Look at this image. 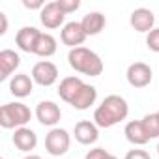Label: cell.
<instances>
[{"label":"cell","instance_id":"1","mask_svg":"<svg viewBox=\"0 0 159 159\" xmlns=\"http://www.w3.org/2000/svg\"><path fill=\"white\" fill-rule=\"evenodd\" d=\"M129 114V105L127 101L122 98V96H116V94H111L107 96L101 105L94 111V124L98 127H112L116 124H120L122 120H125Z\"/></svg>","mask_w":159,"mask_h":159},{"label":"cell","instance_id":"2","mask_svg":"<svg viewBox=\"0 0 159 159\" xmlns=\"http://www.w3.org/2000/svg\"><path fill=\"white\" fill-rule=\"evenodd\" d=\"M67 62L75 71L83 73V75H88V77H99L103 73V67H105L99 54L86 49V47L71 49L69 54H67Z\"/></svg>","mask_w":159,"mask_h":159},{"label":"cell","instance_id":"3","mask_svg":"<svg viewBox=\"0 0 159 159\" xmlns=\"http://www.w3.org/2000/svg\"><path fill=\"white\" fill-rule=\"evenodd\" d=\"M32 120V111L25 103H6L0 107V125L4 129L25 127Z\"/></svg>","mask_w":159,"mask_h":159},{"label":"cell","instance_id":"4","mask_svg":"<svg viewBox=\"0 0 159 159\" xmlns=\"http://www.w3.org/2000/svg\"><path fill=\"white\" fill-rule=\"evenodd\" d=\"M69 144H71V137L62 127H52L45 137V150H47V153H51L54 157L64 155L69 150Z\"/></svg>","mask_w":159,"mask_h":159},{"label":"cell","instance_id":"5","mask_svg":"<svg viewBox=\"0 0 159 159\" xmlns=\"http://www.w3.org/2000/svg\"><path fill=\"white\" fill-rule=\"evenodd\" d=\"M58 79V67L56 64L49 62V60H41L38 64H34L32 67V81L39 86H52Z\"/></svg>","mask_w":159,"mask_h":159},{"label":"cell","instance_id":"6","mask_svg":"<svg viewBox=\"0 0 159 159\" xmlns=\"http://www.w3.org/2000/svg\"><path fill=\"white\" fill-rule=\"evenodd\" d=\"M125 77H127V83L133 86V88H146L150 83H152V77H153V71L148 64L144 62H135L127 67L125 71Z\"/></svg>","mask_w":159,"mask_h":159},{"label":"cell","instance_id":"7","mask_svg":"<svg viewBox=\"0 0 159 159\" xmlns=\"http://www.w3.org/2000/svg\"><path fill=\"white\" fill-rule=\"evenodd\" d=\"M36 118L41 125L54 127L62 118V111L54 101H39L36 107Z\"/></svg>","mask_w":159,"mask_h":159},{"label":"cell","instance_id":"8","mask_svg":"<svg viewBox=\"0 0 159 159\" xmlns=\"http://www.w3.org/2000/svg\"><path fill=\"white\" fill-rule=\"evenodd\" d=\"M86 32L83 30V25L81 23H77V21H71L67 25H64L62 32H60V39L64 45L71 47V49H77V47H81L86 39Z\"/></svg>","mask_w":159,"mask_h":159},{"label":"cell","instance_id":"9","mask_svg":"<svg viewBox=\"0 0 159 159\" xmlns=\"http://www.w3.org/2000/svg\"><path fill=\"white\" fill-rule=\"evenodd\" d=\"M64 19H66V13L60 10L58 2L54 0V2H49L45 4V8L39 11V21L45 28L49 30H54V28H60L64 25Z\"/></svg>","mask_w":159,"mask_h":159},{"label":"cell","instance_id":"10","mask_svg":"<svg viewBox=\"0 0 159 159\" xmlns=\"http://www.w3.org/2000/svg\"><path fill=\"white\" fill-rule=\"evenodd\" d=\"M129 23H131V26H133L137 32L150 34V32L153 30L155 17H153L152 10H148V8H137V10H133V11H131Z\"/></svg>","mask_w":159,"mask_h":159},{"label":"cell","instance_id":"11","mask_svg":"<svg viewBox=\"0 0 159 159\" xmlns=\"http://www.w3.org/2000/svg\"><path fill=\"white\" fill-rule=\"evenodd\" d=\"M73 135H75L77 142H81L84 146H90V144H94L99 139V127L94 122H90V120H81L75 125Z\"/></svg>","mask_w":159,"mask_h":159},{"label":"cell","instance_id":"12","mask_svg":"<svg viewBox=\"0 0 159 159\" xmlns=\"http://www.w3.org/2000/svg\"><path fill=\"white\" fill-rule=\"evenodd\" d=\"M86 83H83V79L79 77H66L60 81V86H58V96L62 101H66L67 105H71V101L77 98V94L83 90Z\"/></svg>","mask_w":159,"mask_h":159},{"label":"cell","instance_id":"13","mask_svg":"<svg viewBox=\"0 0 159 159\" xmlns=\"http://www.w3.org/2000/svg\"><path fill=\"white\" fill-rule=\"evenodd\" d=\"M39 30L36 26H23L17 36H15V43L21 51L25 52H32L34 54V49H36V43H38V38H39Z\"/></svg>","mask_w":159,"mask_h":159},{"label":"cell","instance_id":"14","mask_svg":"<svg viewBox=\"0 0 159 159\" xmlns=\"http://www.w3.org/2000/svg\"><path fill=\"white\" fill-rule=\"evenodd\" d=\"M13 144H15L17 150L28 153V152H32L38 146V135L30 127H19L13 133Z\"/></svg>","mask_w":159,"mask_h":159},{"label":"cell","instance_id":"15","mask_svg":"<svg viewBox=\"0 0 159 159\" xmlns=\"http://www.w3.org/2000/svg\"><path fill=\"white\" fill-rule=\"evenodd\" d=\"M19 66H21V56L15 51L11 49L0 51V81H6Z\"/></svg>","mask_w":159,"mask_h":159},{"label":"cell","instance_id":"16","mask_svg":"<svg viewBox=\"0 0 159 159\" xmlns=\"http://www.w3.org/2000/svg\"><path fill=\"white\" fill-rule=\"evenodd\" d=\"M34 90V81L32 77H28L26 73H17L11 77L10 81V92L15 96V98H26L30 96Z\"/></svg>","mask_w":159,"mask_h":159},{"label":"cell","instance_id":"17","mask_svg":"<svg viewBox=\"0 0 159 159\" xmlns=\"http://www.w3.org/2000/svg\"><path fill=\"white\" fill-rule=\"evenodd\" d=\"M124 135H125V139H127L131 144H135V146H142V144L150 142V139H148V135H146L144 125H142L140 120H131V122H127V124H125V129H124Z\"/></svg>","mask_w":159,"mask_h":159},{"label":"cell","instance_id":"18","mask_svg":"<svg viewBox=\"0 0 159 159\" xmlns=\"http://www.w3.org/2000/svg\"><path fill=\"white\" fill-rule=\"evenodd\" d=\"M81 25H83V30L86 32V36H98V34L105 28L107 19H105V15L99 13V11H90V13H86V15L83 17Z\"/></svg>","mask_w":159,"mask_h":159},{"label":"cell","instance_id":"19","mask_svg":"<svg viewBox=\"0 0 159 159\" xmlns=\"http://www.w3.org/2000/svg\"><path fill=\"white\" fill-rule=\"evenodd\" d=\"M96 99H98V90H96V86L84 84L83 90L77 94V98L71 101V107L77 109V111H86V109H90V107L96 103Z\"/></svg>","mask_w":159,"mask_h":159},{"label":"cell","instance_id":"20","mask_svg":"<svg viewBox=\"0 0 159 159\" xmlns=\"http://www.w3.org/2000/svg\"><path fill=\"white\" fill-rule=\"evenodd\" d=\"M56 39L51 36V34H45L41 32L39 38H38V43H36V49H34V54L41 56V58H49L56 52Z\"/></svg>","mask_w":159,"mask_h":159},{"label":"cell","instance_id":"21","mask_svg":"<svg viewBox=\"0 0 159 159\" xmlns=\"http://www.w3.org/2000/svg\"><path fill=\"white\" fill-rule=\"evenodd\" d=\"M140 122H142L144 131H146V135H148L150 140L159 137V116H157V112H153V114H146Z\"/></svg>","mask_w":159,"mask_h":159},{"label":"cell","instance_id":"22","mask_svg":"<svg viewBox=\"0 0 159 159\" xmlns=\"http://www.w3.org/2000/svg\"><path fill=\"white\" fill-rule=\"evenodd\" d=\"M58 2V6H60V10L67 15V13H73V11H77L79 8H81V2L79 0H56Z\"/></svg>","mask_w":159,"mask_h":159},{"label":"cell","instance_id":"23","mask_svg":"<svg viewBox=\"0 0 159 159\" xmlns=\"http://www.w3.org/2000/svg\"><path fill=\"white\" fill-rule=\"evenodd\" d=\"M146 45L150 51L159 52V28H153L148 36H146Z\"/></svg>","mask_w":159,"mask_h":159},{"label":"cell","instance_id":"24","mask_svg":"<svg viewBox=\"0 0 159 159\" xmlns=\"http://www.w3.org/2000/svg\"><path fill=\"white\" fill-rule=\"evenodd\" d=\"M109 157H111V153L105 148H94L84 155V159H109Z\"/></svg>","mask_w":159,"mask_h":159},{"label":"cell","instance_id":"25","mask_svg":"<svg viewBox=\"0 0 159 159\" xmlns=\"http://www.w3.org/2000/svg\"><path fill=\"white\" fill-rule=\"evenodd\" d=\"M125 159H152V157H150V153L144 152V150H129V152L125 153Z\"/></svg>","mask_w":159,"mask_h":159},{"label":"cell","instance_id":"26","mask_svg":"<svg viewBox=\"0 0 159 159\" xmlns=\"http://www.w3.org/2000/svg\"><path fill=\"white\" fill-rule=\"evenodd\" d=\"M23 6L26 8V10H43L45 8V2H43V0H32V2H30V0H23Z\"/></svg>","mask_w":159,"mask_h":159},{"label":"cell","instance_id":"27","mask_svg":"<svg viewBox=\"0 0 159 159\" xmlns=\"http://www.w3.org/2000/svg\"><path fill=\"white\" fill-rule=\"evenodd\" d=\"M6 32H8V17L6 13L0 11V36H4Z\"/></svg>","mask_w":159,"mask_h":159},{"label":"cell","instance_id":"28","mask_svg":"<svg viewBox=\"0 0 159 159\" xmlns=\"http://www.w3.org/2000/svg\"><path fill=\"white\" fill-rule=\"evenodd\" d=\"M23 159H41V157H39V155H32V153H30V155H26V157H23Z\"/></svg>","mask_w":159,"mask_h":159},{"label":"cell","instance_id":"29","mask_svg":"<svg viewBox=\"0 0 159 159\" xmlns=\"http://www.w3.org/2000/svg\"><path fill=\"white\" fill-rule=\"evenodd\" d=\"M109 159H118V157H114V155H112V153H111V157H109Z\"/></svg>","mask_w":159,"mask_h":159},{"label":"cell","instance_id":"30","mask_svg":"<svg viewBox=\"0 0 159 159\" xmlns=\"http://www.w3.org/2000/svg\"><path fill=\"white\" fill-rule=\"evenodd\" d=\"M157 155H159V144H157Z\"/></svg>","mask_w":159,"mask_h":159},{"label":"cell","instance_id":"31","mask_svg":"<svg viewBox=\"0 0 159 159\" xmlns=\"http://www.w3.org/2000/svg\"><path fill=\"white\" fill-rule=\"evenodd\" d=\"M157 116H159V111H157Z\"/></svg>","mask_w":159,"mask_h":159}]
</instances>
